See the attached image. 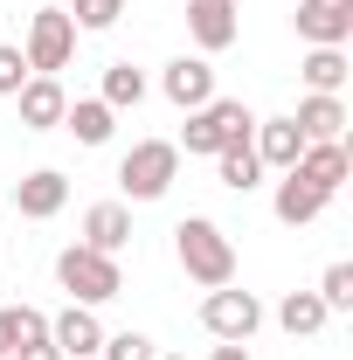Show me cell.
I'll return each instance as SVG.
<instances>
[{
	"instance_id": "cell-23",
	"label": "cell",
	"mask_w": 353,
	"mask_h": 360,
	"mask_svg": "<svg viewBox=\"0 0 353 360\" xmlns=\"http://www.w3.org/2000/svg\"><path fill=\"white\" fill-rule=\"evenodd\" d=\"M139 97H146V70L111 63V70H104V104H111V111H139Z\"/></svg>"
},
{
	"instance_id": "cell-29",
	"label": "cell",
	"mask_w": 353,
	"mask_h": 360,
	"mask_svg": "<svg viewBox=\"0 0 353 360\" xmlns=\"http://www.w3.org/2000/svg\"><path fill=\"white\" fill-rule=\"evenodd\" d=\"M208 360H250V347H243V340H222V347H215Z\"/></svg>"
},
{
	"instance_id": "cell-26",
	"label": "cell",
	"mask_w": 353,
	"mask_h": 360,
	"mask_svg": "<svg viewBox=\"0 0 353 360\" xmlns=\"http://www.w3.org/2000/svg\"><path fill=\"white\" fill-rule=\"evenodd\" d=\"M125 7H132V0H77V7H70V21H77V28H90V35H97V28H111V21H118Z\"/></svg>"
},
{
	"instance_id": "cell-14",
	"label": "cell",
	"mask_w": 353,
	"mask_h": 360,
	"mask_svg": "<svg viewBox=\"0 0 353 360\" xmlns=\"http://www.w3.org/2000/svg\"><path fill=\"white\" fill-rule=\"evenodd\" d=\"M250 146H257L264 174H270V167H277V174H291V167H298V153H305V132H298L291 118H257V132H250Z\"/></svg>"
},
{
	"instance_id": "cell-12",
	"label": "cell",
	"mask_w": 353,
	"mask_h": 360,
	"mask_svg": "<svg viewBox=\"0 0 353 360\" xmlns=\"http://www.w3.org/2000/svg\"><path fill=\"white\" fill-rule=\"evenodd\" d=\"M270 208H277V222H284V229H305V222H319V215L333 208V194H319L305 174H284V180H277V194H270Z\"/></svg>"
},
{
	"instance_id": "cell-16",
	"label": "cell",
	"mask_w": 353,
	"mask_h": 360,
	"mask_svg": "<svg viewBox=\"0 0 353 360\" xmlns=\"http://www.w3.org/2000/svg\"><path fill=\"white\" fill-rule=\"evenodd\" d=\"M125 243H132V208H125V201H97V208H84V250L118 257Z\"/></svg>"
},
{
	"instance_id": "cell-4",
	"label": "cell",
	"mask_w": 353,
	"mask_h": 360,
	"mask_svg": "<svg viewBox=\"0 0 353 360\" xmlns=\"http://www.w3.org/2000/svg\"><path fill=\"white\" fill-rule=\"evenodd\" d=\"M174 180H180V146H174V139H139L132 153L118 160V187H125V201H160Z\"/></svg>"
},
{
	"instance_id": "cell-10",
	"label": "cell",
	"mask_w": 353,
	"mask_h": 360,
	"mask_svg": "<svg viewBox=\"0 0 353 360\" xmlns=\"http://www.w3.org/2000/svg\"><path fill=\"white\" fill-rule=\"evenodd\" d=\"M14 104H21V125L28 132H56L63 111H70V90L56 84V77H28V84L14 90Z\"/></svg>"
},
{
	"instance_id": "cell-15",
	"label": "cell",
	"mask_w": 353,
	"mask_h": 360,
	"mask_svg": "<svg viewBox=\"0 0 353 360\" xmlns=\"http://www.w3.org/2000/svg\"><path fill=\"white\" fill-rule=\"evenodd\" d=\"M63 201H70V180L56 174V167H35V174L14 187V208H21L28 222H49V215H63Z\"/></svg>"
},
{
	"instance_id": "cell-7",
	"label": "cell",
	"mask_w": 353,
	"mask_h": 360,
	"mask_svg": "<svg viewBox=\"0 0 353 360\" xmlns=\"http://www.w3.org/2000/svg\"><path fill=\"white\" fill-rule=\"evenodd\" d=\"M298 35L312 49H347L353 42V0H298Z\"/></svg>"
},
{
	"instance_id": "cell-18",
	"label": "cell",
	"mask_w": 353,
	"mask_h": 360,
	"mask_svg": "<svg viewBox=\"0 0 353 360\" xmlns=\"http://www.w3.org/2000/svg\"><path fill=\"white\" fill-rule=\"evenodd\" d=\"M215 180L229 187V194H250V187H264V160H257V146H250V139L222 146V153H215Z\"/></svg>"
},
{
	"instance_id": "cell-13",
	"label": "cell",
	"mask_w": 353,
	"mask_h": 360,
	"mask_svg": "<svg viewBox=\"0 0 353 360\" xmlns=\"http://www.w3.org/2000/svg\"><path fill=\"white\" fill-rule=\"evenodd\" d=\"M291 174H305L319 194H340V187L353 180V153H347V139H333V146H305Z\"/></svg>"
},
{
	"instance_id": "cell-21",
	"label": "cell",
	"mask_w": 353,
	"mask_h": 360,
	"mask_svg": "<svg viewBox=\"0 0 353 360\" xmlns=\"http://www.w3.org/2000/svg\"><path fill=\"white\" fill-rule=\"evenodd\" d=\"M298 77L319 97H340V84H347V49H312L305 63H298Z\"/></svg>"
},
{
	"instance_id": "cell-24",
	"label": "cell",
	"mask_w": 353,
	"mask_h": 360,
	"mask_svg": "<svg viewBox=\"0 0 353 360\" xmlns=\"http://www.w3.org/2000/svg\"><path fill=\"white\" fill-rule=\"evenodd\" d=\"M319 305H326V312H353V264H326V277H319Z\"/></svg>"
},
{
	"instance_id": "cell-9",
	"label": "cell",
	"mask_w": 353,
	"mask_h": 360,
	"mask_svg": "<svg viewBox=\"0 0 353 360\" xmlns=\"http://www.w3.org/2000/svg\"><path fill=\"white\" fill-rule=\"evenodd\" d=\"M49 340L63 347V360H97L104 326H97V312H90V305H63V312L49 319Z\"/></svg>"
},
{
	"instance_id": "cell-27",
	"label": "cell",
	"mask_w": 353,
	"mask_h": 360,
	"mask_svg": "<svg viewBox=\"0 0 353 360\" xmlns=\"http://www.w3.org/2000/svg\"><path fill=\"white\" fill-rule=\"evenodd\" d=\"M21 84H28V56H21L14 42H0V97H14Z\"/></svg>"
},
{
	"instance_id": "cell-8",
	"label": "cell",
	"mask_w": 353,
	"mask_h": 360,
	"mask_svg": "<svg viewBox=\"0 0 353 360\" xmlns=\"http://www.w3.org/2000/svg\"><path fill=\"white\" fill-rule=\"evenodd\" d=\"M187 35L201 56H222V49L243 35V21H236V0H187Z\"/></svg>"
},
{
	"instance_id": "cell-3",
	"label": "cell",
	"mask_w": 353,
	"mask_h": 360,
	"mask_svg": "<svg viewBox=\"0 0 353 360\" xmlns=\"http://www.w3.org/2000/svg\"><path fill=\"white\" fill-rule=\"evenodd\" d=\"M257 132V111L243 104V97H208L201 111H187V132H180V153H201V160H215L222 146H236V139Z\"/></svg>"
},
{
	"instance_id": "cell-25",
	"label": "cell",
	"mask_w": 353,
	"mask_h": 360,
	"mask_svg": "<svg viewBox=\"0 0 353 360\" xmlns=\"http://www.w3.org/2000/svg\"><path fill=\"white\" fill-rule=\"evenodd\" d=\"M97 360H160V354H153V340H146V333H104Z\"/></svg>"
},
{
	"instance_id": "cell-30",
	"label": "cell",
	"mask_w": 353,
	"mask_h": 360,
	"mask_svg": "<svg viewBox=\"0 0 353 360\" xmlns=\"http://www.w3.org/2000/svg\"><path fill=\"white\" fill-rule=\"evenodd\" d=\"M160 360H187V354H160Z\"/></svg>"
},
{
	"instance_id": "cell-17",
	"label": "cell",
	"mask_w": 353,
	"mask_h": 360,
	"mask_svg": "<svg viewBox=\"0 0 353 360\" xmlns=\"http://www.w3.org/2000/svg\"><path fill=\"white\" fill-rule=\"evenodd\" d=\"M291 125L305 132V146H333V139H347V104H340V97L305 90V104L291 111Z\"/></svg>"
},
{
	"instance_id": "cell-2",
	"label": "cell",
	"mask_w": 353,
	"mask_h": 360,
	"mask_svg": "<svg viewBox=\"0 0 353 360\" xmlns=\"http://www.w3.org/2000/svg\"><path fill=\"white\" fill-rule=\"evenodd\" d=\"M56 284L70 291V305H111L118 291H125V270L118 257H104V250H84V243H70L63 257H56Z\"/></svg>"
},
{
	"instance_id": "cell-20",
	"label": "cell",
	"mask_w": 353,
	"mask_h": 360,
	"mask_svg": "<svg viewBox=\"0 0 353 360\" xmlns=\"http://www.w3.org/2000/svg\"><path fill=\"white\" fill-rule=\"evenodd\" d=\"M326 305H319V291H284V305H277V326L291 333V340H312V333H326Z\"/></svg>"
},
{
	"instance_id": "cell-11",
	"label": "cell",
	"mask_w": 353,
	"mask_h": 360,
	"mask_svg": "<svg viewBox=\"0 0 353 360\" xmlns=\"http://www.w3.org/2000/svg\"><path fill=\"white\" fill-rule=\"evenodd\" d=\"M160 90L174 97L180 111H201V104L215 97V70H208V56H174L167 77H160Z\"/></svg>"
},
{
	"instance_id": "cell-6",
	"label": "cell",
	"mask_w": 353,
	"mask_h": 360,
	"mask_svg": "<svg viewBox=\"0 0 353 360\" xmlns=\"http://www.w3.org/2000/svg\"><path fill=\"white\" fill-rule=\"evenodd\" d=\"M201 326H208L215 340H243V347H250V333L264 326V298H257V291H236V284H215V291L201 298Z\"/></svg>"
},
{
	"instance_id": "cell-5",
	"label": "cell",
	"mask_w": 353,
	"mask_h": 360,
	"mask_svg": "<svg viewBox=\"0 0 353 360\" xmlns=\"http://www.w3.org/2000/svg\"><path fill=\"white\" fill-rule=\"evenodd\" d=\"M28 77H56V70H70V56H77V21H70V7H42L35 21H28Z\"/></svg>"
},
{
	"instance_id": "cell-22",
	"label": "cell",
	"mask_w": 353,
	"mask_h": 360,
	"mask_svg": "<svg viewBox=\"0 0 353 360\" xmlns=\"http://www.w3.org/2000/svg\"><path fill=\"white\" fill-rule=\"evenodd\" d=\"M35 333H49V312H42V305H0V360L14 354L21 340H35Z\"/></svg>"
},
{
	"instance_id": "cell-19",
	"label": "cell",
	"mask_w": 353,
	"mask_h": 360,
	"mask_svg": "<svg viewBox=\"0 0 353 360\" xmlns=\"http://www.w3.org/2000/svg\"><path fill=\"white\" fill-rule=\"evenodd\" d=\"M63 125L77 132V146H104V139H111V125H118V111H111L104 97H77V104L63 111Z\"/></svg>"
},
{
	"instance_id": "cell-28",
	"label": "cell",
	"mask_w": 353,
	"mask_h": 360,
	"mask_svg": "<svg viewBox=\"0 0 353 360\" xmlns=\"http://www.w3.org/2000/svg\"><path fill=\"white\" fill-rule=\"evenodd\" d=\"M7 360H63V347H56L49 333H35V340H21V347H14Z\"/></svg>"
},
{
	"instance_id": "cell-1",
	"label": "cell",
	"mask_w": 353,
	"mask_h": 360,
	"mask_svg": "<svg viewBox=\"0 0 353 360\" xmlns=\"http://www.w3.org/2000/svg\"><path fill=\"white\" fill-rule=\"evenodd\" d=\"M174 257L180 270L201 284V291H215V284H236V243H229V229L215 215H187L174 229Z\"/></svg>"
}]
</instances>
